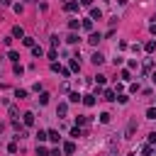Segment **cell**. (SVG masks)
I'll return each mask as SVG.
<instances>
[{
	"label": "cell",
	"mask_w": 156,
	"mask_h": 156,
	"mask_svg": "<svg viewBox=\"0 0 156 156\" xmlns=\"http://www.w3.org/2000/svg\"><path fill=\"white\" fill-rule=\"evenodd\" d=\"M22 122H25L27 127H32V124H34V115H32V112H25V115H22Z\"/></svg>",
	"instance_id": "obj_1"
},
{
	"label": "cell",
	"mask_w": 156,
	"mask_h": 156,
	"mask_svg": "<svg viewBox=\"0 0 156 156\" xmlns=\"http://www.w3.org/2000/svg\"><path fill=\"white\" fill-rule=\"evenodd\" d=\"M64 154H68V156L76 154V144H73V142H66V144H64Z\"/></svg>",
	"instance_id": "obj_2"
},
{
	"label": "cell",
	"mask_w": 156,
	"mask_h": 156,
	"mask_svg": "<svg viewBox=\"0 0 156 156\" xmlns=\"http://www.w3.org/2000/svg\"><path fill=\"white\" fill-rule=\"evenodd\" d=\"M90 20H103V10L100 8H93L90 10Z\"/></svg>",
	"instance_id": "obj_3"
},
{
	"label": "cell",
	"mask_w": 156,
	"mask_h": 156,
	"mask_svg": "<svg viewBox=\"0 0 156 156\" xmlns=\"http://www.w3.org/2000/svg\"><path fill=\"white\" fill-rule=\"evenodd\" d=\"M66 112H68V105H66V103H61V105L56 107V115H58V117H66Z\"/></svg>",
	"instance_id": "obj_4"
},
{
	"label": "cell",
	"mask_w": 156,
	"mask_h": 156,
	"mask_svg": "<svg viewBox=\"0 0 156 156\" xmlns=\"http://www.w3.org/2000/svg\"><path fill=\"white\" fill-rule=\"evenodd\" d=\"M103 61H105V56H103L100 51H95V54H93V64H95V66H100Z\"/></svg>",
	"instance_id": "obj_5"
},
{
	"label": "cell",
	"mask_w": 156,
	"mask_h": 156,
	"mask_svg": "<svg viewBox=\"0 0 156 156\" xmlns=\"http://www.w3.org/2000/svg\"><path fill=\"white\" fill-rule=\"evenodd\" d=\"M12 37H17V39H25V29H22V27L17 25V27L12 29Z\"/></svg>",
	"instance_id": "obj_6"
},
{
	"label": "cell",
	"mask_w": 156,
	"mask_h": 156,
	"mask_svg": "<svg viewBox=\"0 0 156 156\" xmlns=\"http://www.w3.org/2000/svg\"><path fill=\"white\" fill-rule=\"evenodd\" d=\"M83 105H86V107H93V105H95V98H93V95H83Z\"/></svg>",
	"instance_id": "obj_7"
},
{
	"label": "cell",
	"mask_w": 156,
	"mask_h": 156,
	"mask_svg": "<svg viewBox=\"0 0 156 156\" xmlns=\"http://www.w3.org/2000/svg\"><path fill=\"white\" fill-rule=\"evenodd\" d=\"M134 129H136V122L132 120V122L127 124V132H124V136H132V134H134Z\"/></svg>",
	"instance_id": "obj_8"
},
{
	"label": "cell",
	"mask_w": 156,
	"mask_h": 156,
	"mask_svg": "<svg viewBox=\"0 0 156 156\" xmlns=\"http://www.w3.org/2000/svg\"><path fill=\"white\" fill-rule=\"evenodd\" d=\"M78 39H81V37H78L76 32H71V34L66 37V42H68V44H78Z\"/></svg>",
	"instance_id": "obj_9"
},
{
	"label": "cell",
	"mask_w": 156,
	"mask_h": 156,
	"mask_svg": "<svg viewBox=\"0 0 156 156\" xmlns=\"http://www.w3.org/2000/svg\"><path fill=\"white\" fill-rule=\"evenodd\" d=\"M105 100L115 103V100H117V93H115V90H105Z\"/></svg>",
	"instance_id": "obj_10"
},
{
	"label": "cell",
	"mask_w": 156,
	"mask_h": 156,
	"mask_svg": "<svg viewBox=\"0 0 156 156\" xmlns=\"http://www.w3.org/2000/svg\"><path fill=\"white\" fill-rule=\"evenodd\" d=\"M68 100H71V103H81V100H83V95H78V93H71V95H68Z\"/></svg>",
	"instance_id": "obj_11"
},
{
	"label": "cell",
	"mask_w": 156,
	"mask_h": 156,
	"mask_svg": "<svg viewBox=\"0 0 156 156\" xmlns=\"http://www.w3.org/2000/svg\"><path fill=\"white\" fill-rule=\"evenodd\" d=\"M76 10H78V3H73V0L66 3V12H76Z\"/></svg>",
	"instance_id": "obj_12"
},
{
	"label": "cell",
	"mask_w": 156,
	"mask_h": 156,
	"mask_svg": "<svg viewBox=\"0 0 156 156\" xmlns=\"http://www.w3.org/2000/svg\"><path fill=\"white\" fill-rule=\"evenodd\" d=\"M100 39H103L100 34H95V32H93V34L88 37V42H90V44H98V42H100Z\"/></svg>",
	"instance_id": "obj_13"
},
{
	"label": "cell",
	"mask_w": 156,
	"mask_h": 156,
	"mask_svg": "<svg viewBox=\"0 0 156 156\" xmlns=\"http://www.w3.org/2000/svg\"><path fill=\"white\" fill-rule=\"evenodd\" d=\"M142 154H144V156H151V154H154L151 144H144V146H142Z\"/></svg>",
	"instance_id": "obj_14"
},
{
	"label": "cell",
	"mask_w": 156,
	"mask_h": 156,
	"mask_svg": "<svg viewBox=\"0 0 156 156\" xmlns=\"http://www.w3.org/2000/svg\"><path fill=\"white\" fill-rule=\"evenodd\" d=\"M81 27L90 32V29H93V20H83V22H81Z\"/></svg>",
	"instance_id": "obj_15"
},
{
	"label": "cell",
	"mask_w": 156,
	"mask_h": 156,
	"mask_svg": "<svg viewBox=\"0 0 156 156\" xmlns=\"http://www.w3.org/2000/svg\"><path fill=\"white\" fill-rule=\"evenodd\" d=\"M49 103V93H42L39 95V105H46Z\"/></svg>",
	"instance_id": "obj_16"
},
{
	"label": "cell",
	"mask_w": 156,
	"mask_h": 156,
	"mask_svg": "<svg viewBox=\"0 0 156 156\" xmlns=\"http://www.w3.org/2000/svg\"><path fill=\"white\" fill-rule=\"evenodd\" d=\"M115 154H117V144H115V142H112V144H110V149H107V154H105V156H115Z\"/></svg>",
	"instance_id": "obj_17"
},
{
	"label": "cell",
	"mask_w": 156,
	"mask_h": 156,
	"mask_svg": "<svg viewBox=\"0 0 156 156\" xmlns=\"http://www.w3.org/2000/svg\"><path fill=\"white\" fill-rule=\"evenodd\" d=\"M15 98H20V100H25V98H27V90H20V88H17V90H15Z\"/></svg>",
	"instance_id": "obj_18"
},
{
	"label": "cell",
	"mask_w": 156,
	"mask_h": 156,
	"mask_svg": "<svg viewBox=\"0 0 156 156\" xmlns=\"http://www.w3.org/2000/svg\"><path fill=\"white\" fill-rule=\"evenodd\" d=\"M71 71H81V64H78V58H71Z\"/></svg>",
	"instance_id": "obj_19"
},
{
	"label": "cell",
	"mask_w": 156,
	"mask_h": 156,
	"mask_svg": "<svg viewBox=\"0 0 156 156\" xmlns=\"http://www.w3.org/2000/svg\"><path fill=\"white\" fill-rule=\"evenodd\" d=\"M68 27H71V32H76L78 27H81V22H78V20H71V22H68Z\"/></svg>",
	"instance_id": "obj_20"
},
{
	"label": "cell",
	"mask_w": 156,
	"mask_h": 156,
	"mask_svg": "<svg viewBox=\"0 0 156 156\" xmlns=\"http://www.w3.org/2000/svg\"><path fill=\"white\" fill-rule=\"evenodd\" d=\"M8 58H10V61H15V64H17V61H20V54H17V51H10V54H8Z\"/></svg>",
	"instance_id": "obj_21"
},
{
	"label": "cell",
	"mask_w": 156,
	"mask_h": 156,
	"mask_svg": "<svg viewBox=\"0 0 156 156\" xmlns=\"http://www.w3.org/2000/svg\"><path fill=\"white\" fill-rule=\"evenodd\" d=\"M110 117H112L110 112H103V115H100V122H103V124H107V122H110Z\"/></svg>",
	"instance_id": "obj_22"
},
{
	"label": "cell",
	"mask_w": 156,
	"mask_h": 156,
	"mask_svg": "<svg viewBox=\"0 0 156 156\" xmlns=\"http://www.w3.org/2000/svg\"><path fill=\"white\" fill-rule=\"evenodd\" d=\"M146 117H149V120H156V107H149L146 110Z\"/></svg>",
	"instance_id": "obj_23"
},
{
	"label": "cell",
	"mask_w": 156,
	"mask_h": 156,
	"mask_svg": "<svg viewBox=\"0 0 156 156\" xmlns=\"http://www.w3.org/2000/svg\"><path fill=\"white\" fill-rule=\"evenodd\" d=\"M37 139H39V142H46V139H49V132H39Z\"/></svg>",
	"instance_id": "obj_24"
},
{
	"label": "cell",
	"mask_w": 156,
	"mask_h": 156,
	"mask_svg": "<svg viewBox=\"0 0 156 156\" xmlns=\"http://www.w3.org/2000/svg\"><path fill=\"white\" fill-rule=\"evenodd\" d=\"M22 44H25V46H34V39H32V37H25Z\"/></svg>",
	"instance_id": "obj_25"
},
{
	"label": "cell",
	"mask_w": 156,
	"mask_h": 156,
	"mask_svg": "<svg viewBox=\"0 0 156 156\" xmlns=\"http://www.w3.org/2000/svg\"><path fill=\"white\" fill-rule=\"evenodd\" d=\"M37 154H39V156H46L49 151H46V146H42V144H39V146H37Z\"/></svg>",
	"instance_id": "obj_26"
},
{
	"label": "cell",
	"mask_w": 156,
	"mask_h": 156,
	"mask_svg": "<svg viewBox=\"0 0 156 156\" xmlns=\"http://www.w3.org/2000/svg\"><path fill=\"white\" fill-rule=\"evenodd\" d=\"M71 136H73V139H78V136H81V129L73 127V129H71Z\"/></svg>",
	"instance_id": "obj_27"
},
{
	"label": "cell",
	"mask_w": 156,
	"mask_h": 156,
	"mask_svg": "<svg viewBox=\"0 0 156 156\" xmlns=\"http://www.w3.org/2000/svg\"><path fill=\"white\" fill-rule=\"evenodd\" d=\"M32 54H34V56H42L44 51H42V46H32Z\"/></svg>",
	"instance_id": "obj_28"
},
{
	"label": "cell",
	"mask_w": 156,
	"mask_h": 156,
	"mask_svg": "<svg viewBox=\"0 0 156 156\" xmlns=\"http://www.w3.org/2000/svg\"><path fill=\"white\" fill-rule=\"evenodd\" d=\"M49 139H51V142H58V132L51 129V132H49Z\"/></svg>",
	"instance_id": "obj_29"
},
{
	"label": "cell",
	"mask_w": 156,
	"mask_h": 156,
	"mask_svg": "<svg viewBox=\"0 0 156 156\" xmlns=\"http://www.w3.org/2000/svg\"><path fill=\"white\" fill-rule=\"evenodd\" d=\"M144 49H146V51H154V49H156V42H146V46H144Z\"/></svg>",
	"instance_id": "obj_30"
},
{
	"label": "cell",
	"mask_w": 156,
	"mask_h": 156,
	"mask_svg": "<svg viewBox=\"0 0 156 156\" xmlns=\"http://www.w3.org/2000/svg\"><path fill=\"white\" fill-rule=\"evenodd\" d=\"M120 78H122V81H129L132 76H129V71H122V73H120Z\"/></svg>",
	"instance_id": "obj_31"
},
{
	"label": "cell",
	"mask_w": 156,
	"mask_h": 156,
	"mask_svg": "<svg viewBox=\"0 0 156 156\" xmlns=\"http://www.w3.org/2000/svg\"><path fill=\"white\" fill-rule=\"evenodd\" d=\"M10 115H12V120H17V115H20V112H17V107H15V105L10 107Z\"/></svg>",
	"instance_id": "obj_32"
},
{
	"label": "cell",
	"mask_w": 156,
	"mask_h": 156,
	"mask_svg": "<svg viewBox=\"0 0 156 156\" xmlns=\"http://www.w3.org/2000/svg\"><path fill=\"white\" fill-rule=\"evenodd\" d=\"M61 151H64V149H54V151H51L49 156H61Z\"/></svg>",
	"instance_id": "obj_33"
},
{
	"label": "cell",
	"mask_w": 156,
	"mask_h": 156,
	"mask_svg": "<svg viewBox=\"0 0 156 156\" xmlns=\"http://www.w3.org/2000/svg\"><path fill=\"white\" fill-rule=\"evenodd\" d=\"M149 144H156V132H154V134H149Z\"/></svg>",
	"instance_id": "obj_34"
},
{
	"label": "cell",
	"mask_w": 156,
	"mask_h": 156,
	"mask_svg": "<svg viewBox=\"0 0 156 156\" xmlns=\"http://www.w3.org/2000/svg\"><path fill=\"white\" fill-rule=\"evenodd\" d=\"M149 29H151V34H156V22H154V25H151Z\"/></svg>",
	"instance_id": "obj_35"
},
{
	"label": "cell",
	"mask_w": 156,
	"mask_h": 156,
	"mask_svg": "<svg viewBox=\"0 0 156 156\" xmlns=\"http://www.w3.org/2000/svg\"><path fill=\"white\" fill-rule=\"evenodd\" d=\"M0 5H10V0H0Z\"/></svg>",
	"instance_id": "obj_36"
},
{
	"label": "cell",
	"mask_w": 156,
	"mask_h": 156,
	"mask_svg": "<svg viewBox=\"0 0 156 156\" xmlns=\"http://www.w3.org/2000/svg\"><path fill=\"white\" fill-rule=\"evenodd\" d=\"M151 81H154V83H156V71H154V73H151Z\"/></svg>",
	"instance_id": "obj_37"
},
{
	"label": "cell",
	"mask_w": 156,
	"mask_h": 156,
	"mask_svg": "<svg viewBox=\"0 0 156 156\" xmlns=\"http://www.w3.org/2000/svg\"><path fill=\"white\" fill-rule=\"evenodd\" d=\"M154 156H156V151H154Z\"/></svg>",
	"instance_id": "obj_38"
}]
</instances>
